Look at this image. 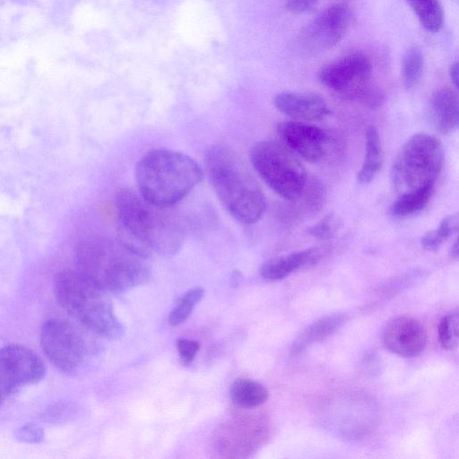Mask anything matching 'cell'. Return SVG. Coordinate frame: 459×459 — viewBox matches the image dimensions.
<instances>
[{
    "mask_svg": "<svg viewBox=\"0 0 459 459\" xmlns=\"http://www.w3.org/2000/svg\"><path fill=\"white\" fill-rule=\"evenodd\" d=\"M443 162L441 142L429 134H415L404 143L394 159L392 182L400 193L435 185Z\"/></svg>",
    "mask_w": 459,
    "mask_h": 459,
    "instance_id": "cell-6",
    "label": "cell"
},
{
    "mask_svg": "<svg viewBox=\"0 0 459 459\" xmlns=\"http://www.w3.org/2000/svg\"><path fill=\"white\" fill-rule=\"evenodd\" d=\"M459 313L457 310L445 315L438 325V339L441 346L453 351L458 345Z\"/></svg>",
    "mask_w": 459,
    "mask_h": 459,
    "instance_id": "cell-23",
    "label": "cell"
},
{
    "mask_svg": "<svg viewBox=\"0 0 459 459\" xmlns=\"http://www.w3.org/2000/svg\"><path fill=\"white\" fill-rule=\"evenodd\" d=\"M384 153L377 129L374 126L366 131L365 156L362 166L357 174L358 181L362 184L371 182L383 165Z\"/></svg>",
    "mask_w": 459,
    "mask_h": 459,
    "instance_id": "cell-17",
    "label": "cell"
},
{
    "mask_svg": "<svg viewBox=\"0 0 459 459\" xmlns=\"http://www.w3.org/2000/svg\"><path fill=\"white\" fill-rule=\"evenodd\" d=\"M446 239L437 229L427 231L420 238L422 247L428 251L437 250Z\"/></svg>",
    "mask_w": 459,
    "mask_h": 459,
    "instance_id": "cell-27",
    "label": "cell"
},
{
    "mask_svg": "<svg viewBox=\"0 0 459 459\" xmlns=\"http://www.w3.org/2000/svg\"><path fill=\"white\" fill-rule=\"evenodd\" d=\"M143 260L117 240L114 243L104 237H88L75 247L77 270L115 294L125 293L151 279V270Z\"/></svg>",
    "mask_w": 459,
    "mask_h": 459,
    "instance_id": "cell-4",
    "label": "cell"
},
{
    "mask_svg": "<svg viewBox=\"0 0 459 459\" xmlns=\"http://www.w3.org/2000/svg\"><path fill=\"white\" fill-rule=\"evenodd\" d=\"M203 170L190 156L167 149L146 152L135 167L137 191L148 202L170 208L202 180Z\"/></svg>",
    "mask_w": 459,
    "mask_h": 459,
    "instance_id": "cell-3",
    "label": "cell"
},
{
    "mask_svg": "<svg viewBox=\"0 0 459 459\" xmlns=\"http://www.w3.org/2000/svg\"><path fill=\"white\" fill-rule=\"evenodd\" d=\"M242 279V273L238 270H234L230 278V286L232 288H238L241 284Z\"/></svg>",
    "mask_w": 459,
    "mask_h": 459,
    "instance_id": "cell-30",
    "label": "cell"
},
{
    "mask_svg": "<svg viewBox=\"0 0 459 459\" xmlns=\"http://www.w3.org/2000/svg\"><path fill=\"white\" fill-rule=\"evenodd\" d=\"M14 437L22 443L39 444L43 441V429L34 424H26L14 430Z\"/></svg>",
    "mask_w": 459,
    "mask_h": 459,
    "instance_id": "cell-24",
    "label": "cell"
},
{
    "mask_svg": "<svg viewBox=\"0 0 459 459\" xmlns=\"http://www.w3.org/2000/svg\"><path fill=\"white\" fill-rule=\"evenodd\" d=\"M424 67V56L417 47L408 48L402 58V79L407 89L415 87L420 82Z\"/></svg>",
    "mask_w": 459,
    "mask_h": 459,
    "instance_id": "cell-21",
    "label": "cell"
},
{
    "mask_svg": "<svg viewBox=\"0 0 459 459\" xmlns=\"http://www.w3.org/2000/svg\"><path fill=\"white\" fill-rule=\"evenodd\" d=\"M250 161L263 181L276 194L289 201L299 198L307 183V171L282 143L257 142L251 148Z\"/></svg>",
    "mask_w": 459,
    "mask_h": 459,
    "instance_id": "cell-7",
    "label": "cell"
},
{
    "mask_svg": "<svg viewBox=\"0 0 459 459\" xmlns=\"http://www.w3.org/2000/svg\"><path fill=\"white\" fill-rule=\"evenodd\" d=\"M320 255L317 248H309L275 256L260 267L261 276L270 281L284 279L294 271L315 262Z\"/></svg>",
    "mask_w": 459,
    "mask_h": 459,
    "instance_id": "cell-16",
    "label": "cell"
},
{
    "mask_svg": "<svg viewBox=\"0 0 459 459\" xmlns=\"http://www.w3.org/2000/svg\"><path fill=\"white\" fill-rule=\"evenodd\" d=\"M204 294L201 287H195L185 292L169 315V324L177 326L184 323L192 314L195 307Z\"/></svg>",
    "mask_w": 459,
    "mask_h": 459,
    "instance_id": "cell-22",
    "label": "cell"
},
{
    "mask_svg": "<svg viewBox=\"0 0 459 459\" xmlns=\"http://www.w3.org/2000/svg\"><path fill=\"white\" fill-rule=\"evenodd\" d=\"M458 250H459V247H458V240L456 239L453 245L451 246L450 247V251H449V255L455 258V259H457L458 258Z\"/></svg>",
    "mask_w": 459,
    "mask_h": 459,
    "instance_id": "cell-32",
    "label": "cell"
},
{
    "mask_svg": "<svg viewBox=\"0 0 459 459\" xmlns=\"http://www.w3.org/2000/svg\"><path fill=\"white\" fill-rule=\"evenodd\" d=\"M334 231L335 222L332 214L326 215L308 230V233L311 236L319 239L330 238L334 234Z\"/></svg>",
    "mask_w": 459,
    "mask_h": 459,
    "instance_id": "cell-25",
    "label": "cell"
},
{
    "mask_svg": "<svg viewBox=\"0 0 459 459\" xmlns=\"http://www.w3.org/2000/svg\"><path fill=\"white\" fill-rule=\"evenodd\" d=\"M384 342L392 352L402 357H411L425 348L427 335L424 327L417 319L399 316L386 325Z\"/></svg>",
    "mask_w": 459,
    "mask_h": 459,
    "instance_id": "cell-13",
    "label": "cell"
},
{
    "mask_svg": "<svg viewBox=\"0 0 459 459\" xmlns=\"http://www.w3.org/2000/svg\"><path fill=\"white\" fill-rule=\"evenodd\" d=\"M458 219V213L455 212L447 215L441 220L438 228L437 229L446 239L457 232Z\"/></svg>",
    "mask_w": 459,
    "mask_h": 459,
    "instance_id": "cell-28",
    "label": "cell"
},
{
    "mask_svg": "<svg viewBox=\"0 0 459 459\" xmlns=\"http://www.w3.org/2000/svg\"><path fill=\"white\" fill-rule=\"evenodd\" d=\"M83 327L60 318L48 319L41 326V348L51 363L63 373H78L97 351V345L85 333L88 329Z\"/></svg>",
    "mask_w": 459,
    "mask_h": 459,
    "instance_id": "cell-8",
    "label": "cell"
},
{
    "mask_svg": "<svg viewBox=\"0 0 459 459\" xmlns=\"http://www.w3.org/2000/svg\"><path fill=\"white\" fill-rule=\"evenodd\" d=\"M280 143L308 162H316L325 155L327 134L320 127L304 121H283L277 125Z\"/></svg>",
    "mask_w": 459,
    "mask_h": 459,
    "instance_id": "cell-12",
    "label": "cell"
},
{
    "mask_svg": "<svg viewBox=\"0 0 459 459\" xmlns=\"http://www.w3.org/2000/svg\"><path fill=\"white\" fill-rule=\"evenodd\" d=\"M421 26L429 32H438L444 23V11L437 0H407Z\"/></svg>",
    "mask_w": 459,
    "mask_h": 459,
    "instance_id": "cell-20",
    "label": "cell"
},
{
    "mask_svg": "<svg viewBox=\"0 0 459 459\" xmlns=\"http://www.w3.org/2000/svg\"><path fill=\"white\" fill-rule=\"evenodd\" d=\"M351 21V13L346 4L326 7L301 29L298 36L299 49L308 55L327 51L343 39Z\"/></svg>",
    "mask_w": 459,
    "mask_h": 459,
    "instance_id": "cell-10",
    "label": "cell"
},
{
    "mask_svg": "<svg viewBox=\"0 0 459 459\" xmlns=\"http://www.w3.org/2000/svg\"><path fill=\"white\" fill-rule=\"evenodd\" d=\"M430 109L435 125L441 134H448L457 128L459 101L454 90L448 87L436 90L430 98Z\"/></svg>",
    "mask_w": 459,
    "mask_h": 459,
    "instance_id": "cell-15",
    "label": "cell"
},
{
    "mask_svg": "<svg viewBox=\"0 0 459 459\" xmlns=\"http://www.w3.org/2000/svg\"><path fill=\"white\" fill-rule=\"evenodd\" d=\"M276 108L298 121H318L330 114L325 100L313 92L283 91L273 99Z\"/></svg>",
    "mask_w": 459,
    "mask_h": 459,
    "instance_id": "cell-14",
    "label": "cell"
},
{
    "mask_svg": "<svg viewBox=\"0 0 459 459\" xmlns=\"http://www.w3.org/2000/svg\"><path fill=\"white\" fill-rule=\"evenodd\" d=\"M318 0H285L286 8L294 13H303L312 11Z\"/></svg>",
    "mask_w": 459,
    "mask_h": 459,
    "instance_id": "cell-29",
    "label": "cell"
},
{
    "mask_svg": "<svg viewBox=\"0 0 459 459\" xmlns=\"http://www.w3.org/2000/svg\"><path fill=\"white\" fill-rule=\"evenodd\" d=\"M177 347L182 363L188 365L194 360L200 348V343L195 340L182 338L178 340Z\"/></svg>",
    "mask_w": 459,
    "mask_h": 459,
    "instance_id": "cell-26",
    "label": "cell"
},
{
    "mask_svg": "<svg viewBox=\"0 0 459 459\" xmlns=\"http://www.w3.org/2000/svg\"><path fill=\"white\" fill-rule=\"evenodd\" d=\"M2 399H3V394H2V393L0 392V405H1V403H2Z\"/></svg>",
    "mask_w": 459,
    "mask_h": 459,
    "instance_id": "cell-33",
    "label": "cell"
},
{
    "mask_svg": "<svg viewBox=\"0 0 459 459\" xmlns=\"http://www.w3.org/2000/svg\"><path fill=\"white\" fill-rule=\"evenodd\" d=\"M45 375V365L32 350L19 344L0 348V392L3 396L39 383Z\"/></svg>",
    "mask_w": 459,
    "mask_h": 459,
    "instance_id": "cell-11",
    "label": "cell"
},
{
    "mask_svg": "<svg viewBox=\"0 0 459 459\" xmlns=\"http://www.w3.org/2000/svg\"><path fill=\"white\" fill-rule=\"evenodd\" d=\"M434 186L428 185L401 193L388 208L387 213L393 217H406L421 211L429 204Z\"/></svg>",
    "mask_w": 459,
    "mask_h": 459,
    "instance_id": "cell-19",
    "label": "cell"
},
{
    "mask_svg": "<svg viewBox=\"0 0 459 459\" xmlns=\"http://www.w3.org/2000/svg\"><path fill=\"white\" fill-rule=\"evenodd\" d=\"M372 64L359 52L336 59L318 73L319 81L340 95L375 107L382 102V94L372 82Z\"/></svg>",
    "mask_w": 459,
    "mask_h": 459,
    "instance_id": "cell-9",
    "label": "cell"
},
{
    "mask_svg": "<svg viewBox=\"0 0 459 459\" xmlns=\"http://www.w3.org/2000/svg\"><path fill=\"white\" fill-rule=\"evenodd\" d=\"M54 291L60 306L96 335L117 340L125 328L116 316L108 291L77 269L58 272Z\"/></svg>",
    "mask_w": 459,
    "mask_h": 459,
    "instance_id": "cell-5",
    "label": "cell"
},
{
    "mask_svg": "<svg viewBox=\"0 0 459 459\" xmlns=\"http://www.w3.org/2000/svg\"><path fill=\"white\" fill-rule=\"evenodd\" d=\"M117 241L134 255L147 259L153 253L176 255L182 247L185 231L169 211L144 199L137 190L125 188L116 195Z\"/></svg>",
    "mask_w": 459,
    "mask_h": 459,
    "instance_id": "cell-1",
    "label": "cell"
},
{
    "mask_svg": "<svg viewBox=\"0 0 459 459\" xmlns=\"http://www.w3.org/2000/svg\"><path fill=\"white\" fill-rule=\"evenodd\" d=\"M449 77L455 88H457L458 85V64L457 62H455L451 65L449 69Z\"/></svg>",
    "mask_w": 459,
    "mask_h": 459,
    "instance_id": "cell-31",
    "label": "cell"
},
{
    "mask_svg": "<svg viewBox=\"0 0 459 459\" xmlns=\"http://www.w3.org/2000/svg\"><path fill=\"white\" fill-rule=\"evenodd\" d=\"M231 401L242 408H255L268 399V390L261 383L250 378H238L230 385Z\"/></svg>",
    "mask_w": 459,
    "mask_h": 459,
    "instance_id": "cell-18",
    "label": "cell"
},
{
    "mask_svg": "<svg viewBox=\"0 0 459 459\" xmlns=\"http://www.w3.org/2000/svg\"><path fill=\"white\" fill-rule=\"evenodd\" d=\"M211 185L227 212L244 224H253L265 209L264 195L238 153L225 143L211 145L204 152Z\"/></svg>",
    "mask_w": 459,
    "mask_h": 459,
    "instance_id": "cell-2",
    "label": "cell"
}]
</instances>
